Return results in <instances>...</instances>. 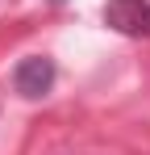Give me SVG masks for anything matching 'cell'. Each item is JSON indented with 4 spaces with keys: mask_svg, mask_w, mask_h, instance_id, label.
<instances>
[{
    "mask_svg": "<svg viewBox=\"0 0 150 155\" xmlns=\"http://www.w3.org/2000/svg\"><path fill=\"white\" fill-rule=\"evenodd\" d=\"M104 21L117 29V34L150 38V4L146 0H108L104 4Z\"/></svg>",
    "mask_w": 150,
    "mask_h": 155,
    "instance_id": "obj_2",
    "label": "cell"
},
{
    "mask_svg": "<svg viewBox=\"0 0 150 155\" xmlns=\"http://www.w3.org/2000/svg\"><path fill=\"white\" fill-rule=\"evenodd\" d=\"M13 88L29 97V101H38V97H46L50 88H54V59L46 54H29L17 63V71H13Z\"/></svg>",
    "mask_w": 150,
    "mask_h": 155,
    "instance_id": "obj_1",
    "label": "cell"
}]
</instances>
